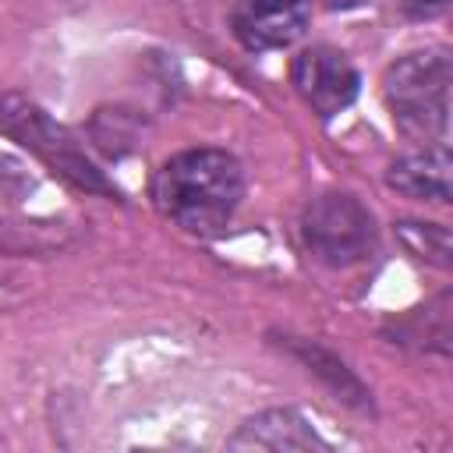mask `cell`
<instances>
[{"mask_svg": "<svg viewBox=\"0 0 453 453\" xmlns=\"http://www.w3.org/2000/svg\"><path fill=\"white\" fill-rule=\"evenodd\" d=\"M244 195L241 163L223 149H184L170 156L156 180V209L195 237L219 234Z\"/></svg>", "mask_w": 453, "mask_h": 453, "instance_id": "cell-1", "label": "cell"}, {"mask_svg": "<svg viewBox=\"0 0 453 453\" xmlns=\"http://www.w3.org/2000/svg\"><path fill=\"white\" fill-rule=\"evenodd\" d=\"M449 85L453 64L446 50H418L389 64L382 78L386 106L396 127L418 142L439 145L449 124Z\"/></svg>", "mask_w": 453, "mask_h": 453, "instance_id": "cell-2", "label": "cell"}, {"mask_svg": "<svg viewBox=\"0 0 453 453\" xmlns=\"http://www.w3.org/2000/svg\"><path fill=\"white\" fill-rule=\"evenodd\" d=\"M0 124H4V131L14 142H21L32 156H39L53 173H60L74 188L92 191V195L117 198L113 180L92 163V156L85 152V145L64 124H57L39 103H32L28 96L7 92L0 99Z\"/></svg>", "mask_w": 453, "mask_h": 453, "instance_id": "cell-3", "label": "cell"}, {"mask_svg": "<svg viewBox=\"0 0 453 453\" xmlns=\"http://www.w3.org/2000/svg\"><path fill=\"white\" fill-rule=\"evenodd\" d=\"M301 237L311 258L333 269H347L375 251V219L354 195L329 191L304 209Z\"/></svg>", "mask_w": 453, "mask_h": 453, "instance_id": "cell-4", "label": "cell"}, {"mask_svg": "<svg viewBox=\"0 0 453 453\" xmlns=\"http://www.w3.org/2000/svg\"><path fill=\"white\" fill-rule=\"evenodd\" d=\"M290 81L297 88V96L311 106V113L319 117H336L340 110H347L357 99V71L354 64L333 50V46H308L294 57L290 64Z\"/></svg>", "mask_w": 453, "mask_h": 453, "instance_id": "cell-5", "label": "cell"}, {"mask_svg": "<svg viewBox=\"0 0 453 453\" xmlns=\"http://www.w3.org/2000/svg\"><path fill=\"white\" fill-rule=\"evenodd\" d=\"M308 0H234L230 28L251 53L287 50L308 28Z\"/></svg>", "mask_w": 453, "mask_h": 453, "instance_id": "cell-6", "label": "cell"}, {"mask_svg": "<svg viewBox=\"0 0 453 453\" xmlns=\"http://www.w3.org/2000/svg\"><path fill=\"white\" fill-rule=\"evenodd\" d=\"M230 449H265V453H290V449H329L326 439L290 407H273L248 418L230 439Z\"/></svg>", "mask_w": 453, "mask_h": 453, "instance_id": "cell-7", "label": "cell"}, {"mask_svg": "<svg viewBox=\"0 0 453 453\" xmlns=\"http://www.w3.org/2000/svg\"><path fill=\"white\" fill-rule=\"evenodd\" d=\"M386 184L407 198L418 202H449V152L446 145H425L418 152L400 156L389 173Z\"/></svg>", "mask_w": 453, "mask_h": 453, "instance_id": "cell-8", "label": "cell"}, {"mask_svg": "<svg viewBox=\"0 0 453 453\" xmlns=\"http://www.w3.org/2000/svg\"><path fill=\"white\" fill-rule=\"evenodd\" d=\"M283 340H287V350H290L311 375H319L333 393H340V400H347V403L357 407V411H368V407H372L368 389L361 386V379H357L336 354H329L326 347H319V343H311V340H297V336H283Z\"/></svg>", "mask_w": 453, "mask_h": 453, "instance_id": "cell-9", "label": "cell"}, {"mask_svg": "<svg viewBox=\"0 0 453 453\" xmlns=\"http://www.w3.org/2000/svg\"><path fill=\"white\" fill-rule=\"evenodd\" d=\"M400 241L407 244L411 255L439 265V269H449L453 262V244H449V230L442 223H418V219H403L396 226Z\"/></svg>", "mask_w": 453, "mask_h": 453, "instance_id": "cell-10", "label": "cell"}, {"mask_svg": "<svg viewBox=\"0 0 453 453\" xmlns=\"http://www.w3.org/2000/svg\"><path fill=\"white\" fill-rule=\"evenodd\" d=\"M138 134H142V124L127 110H99L92 117V138L99 142V149H106L113 156L127 152L138 142Z\"/></svg>", "mask_w": 453, "mask_h": 453, "instance_id": "cell-11", "label": "cell"}, {"mask_svg": "<svg viewBox=\"0 0 453 453\" xmlns=\"http://www.w3.org/2000/svg\"><path fill=\"white\" fill-rule=\"evenodd\" d=\"M396 4H400V11H407L411 18H435V14L446 11L449 0H396Z\"/></svg>", "mask_w": 453, "mask_h": 453, "instance_id": "cell-12", "label": "cell"}, {"mask_svg": "<svg viewBox=\"0 0 453 453\" xmlns=\"http://www.w3.org/2000/svg\"><path fill=\"white\" fill-rule=\"evenodd\" d=\"M322 7H329V11H347V7H357V4H365V0H319Z\"/></svg>", "mask_w": 453, "mask_h": 453, "instance_id": "cell-13", "label": "cell"}]
</instances>
